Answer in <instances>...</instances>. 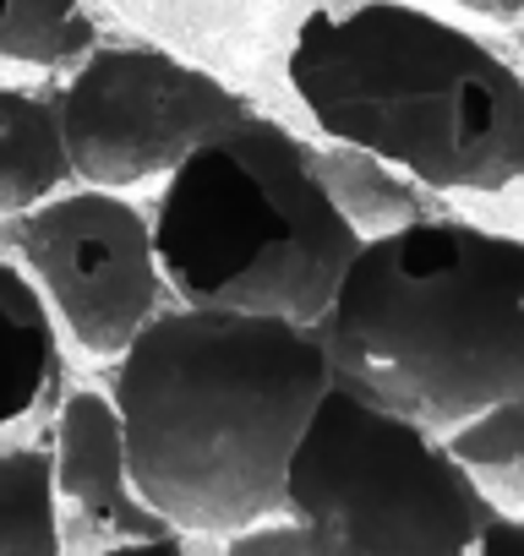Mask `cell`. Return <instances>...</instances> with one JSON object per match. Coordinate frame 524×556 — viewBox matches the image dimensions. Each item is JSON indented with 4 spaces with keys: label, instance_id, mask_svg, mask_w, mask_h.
<instances>
[{
    "label": "cell",
    "instance_id": "obj_1",
    "mask_svg": "<svg viewBox=\"0 0 524 556\" xmlns=\"http://www.w3.org/2000/svg\"><path fill=\"white\" fill-rule=\"evenodd\" d=\"M334 382L328 339L312 323L164 306L110 371L132 485L213 540L269 523Z\"/></svg>",
    "mask_w": 524,
    "mask_h": 556
},
{
    "label": "cell",
    "instance_id": "obj_2",
    "mask_svg": "<svg viewBox=\"0 0 524 556\" xmlns=\"http://www.w3.org/2000/svg\"><path fill=\"white\" fill-rule=\"evenodd\" d=\"M307 121L491 229L524 235V66L415 0L312 7L285 50Z\"/></svg>",
    "mask_w": 524,
    "mask_h": 556
},
{
    "label": "cell",
    "instance_id": "obj_3",
    "mask_svg": "<svg viewBox=\"0 0 524 556\" xmlns=\"http://www.w3.org/2000/svg\"><path fill=\"white\" fill-rule=\"evenodd\" d=\"M323 339L350 388L453 437L524 393V235L453 213L366 235Z\"/></svg>",
    "mask_w": 524,
    "mask_h": 556
},
{
    "label": "cell",
    "instance_id": "obj_4",
    "mask_svg": "<svg viewBox=\"0 0 524 556\" xmlns=\"http://www.w3.org/2000/svg\"><path fill=\"white\" fill-rule=\"evenodd\" d=\"M153 245L180 306L323 328L366 235L334 197L317 148L251 110L159 186Z\"/></svg>",
    "mask_w": 524,
    "mask_h": 556
},
{
    "label": "cell",
    "instance_id": "obj_5",
    "mask_svg": "<svg viewBox=\"0 0 524 556\" xmlns=\"http://www.w3.org/2000/svg\"><path fill=\"white\" fill-rule=\"evenodd\" d=\"M486 513L442 437L339 377L290 458L285 507L224 556H470Z\"/></svg>",
    "mask_w": 524,
    "mask_h": 556
},
{
    "label": "cell",
    "instance_id": "obj_6",
    "mask_svg": "<svg viewBox=\"0 0 524 556\" xmlns=\"http://www.w3.org/2000/svg\"><path fill=\"white\" fill-rule=\"evenodd\" d=\"M61 126L83 186H164L197 142L246 121L257 104L219 72L153 45H99L61 88Z\"/></svg>",
    "mask_w": 524,
    "mask_h": 556
},
{
    "label": "cell",
    "instance_id": "obj_7",
    "mask_svg": "<svg viewBox=\"0 0 524 556\" xmlns=\"http://www.w3.org/2000/svg\"><path fill=\"white\" fill-rule=\"evenodd\" d=\"M17 251L61 333L88 361H121L164 312L170 285L153 245V213H142L126 191L66 186L45 207L23 213Z\"/></svg>",
    "mask_w": 524,
    "mask_h": 556
},
{
    "label": "cell",
    "instance_id": "obj_8",
    "mask_svg": "<svg viewBox=\"0 0 524 556\" xmlns=\"http://www.w3.org/2000/svg\"><path fill=\"white\" fill-rule=\"evenodd\" d=\"M50 453L61 491V556H224V540L175 523L132 485L110 393H66L50 420Z\"/></svg>",
    "mask_w": 524,
    "mask_h": 556
},
{
    "label": "cell",
    "instance_id": "obj_9",
    "mask_svg": "<svg viewBox=\"0 0 524 556\" xmlns=\"http://www.w3.org/2000/svg\"><path fill=\"white\" fill-rule=\"evenodd\" d=\"M66 399L61 323L23 262L0 256V442H34Z\"/></svg>",
    "mask_w": 524,
    "mask_h": 556
},
{
    "label": "cell",
    "instance_id": "obj_10",
    "mask_svg": "<svg viewBox=\"0 0 524 556\" xmlns=\"http://www.w3.org/2000/svg\"><path fill=\"white\" fill-rule=\"evenodd\" d=\"M77 180L61 104L28 88H0V218H23Z\"/></svg>",
    "mask_w": 524,
    "mask_h": 556
},
{
    "label": "cell",
    "instance_id": "obj_11",
    "mask_svg": "<svg viewBox=\"0 0 524 556\" xmlns=\"http://www.w3.org/2000/svg\"><path fill=\"white\" fill-rule=\"evenodd\" d=\"M0 556H61V491L50 437L0 442Z\"/></svg>",
    "mask_w": 524,
    "mask_h": 556
},
{
    "label": "cell",
    "instance_id": "obj_12",
    "mask_svg": "<svg viewBox=\"0 0 524 556\" xmlns=\"http://www.w3.org/2000/svg\"><path fill=\"white\" fill-rule=\"evenodd\" d=\"M93 45L88 0H0V66H77Z\"/></svg>",
    "mask_w": 524,
    "mask_h": 556
},
{
    "label": "cell",
    "instance_id": "obj_13",
    "mask_svg": "<svg viewBox=\"0 0 524 556\" xmlns=\"http://www.w3.org/2000/svg\"><path fill=\"white\" fill-rule=\"evenodd\" d=\"M448 453L459 458V469L475 480V491L502 507V513H524V393L486 409L481 420L459 426L453 437H442Z\"/></svg>",
    "mask_w": 524,
    "mask_h": 556
},
{
    "label": "cell",
    "instance_id": "obj_14",
    "mask_svg": "<svg viewBox=\"0 0 524 556\" xmlns=\"http://www.w3.org/2000/svg\"><path fill=\"white\" fill-rule=\"evenodd\" d=\"M470 556H524V513H502L491 507L481 534H475V551Z\"/></svg>",
    "mask_w": 524,
    "mask_h": 556
},
{
    "label": "cell",
    "instance_id": "obj_15",
    "mask_svg": "<svg viewBox=\"0 0 524 556\" xmlns=\"http://www.w3.org/2000/svg\"><path fill=\"white\" fill-rule=\"evenodd\" d=\"M415 7L448 12V17H470V23H497V28H524V0H415Z\"/></svg>",
    "mask_w": 524,
    "mask_h": 556
},
{
    "label": "cell",
    "instance_id": "obj_16",
    "mask_svg": "<svg viewBox=\"0 0 524 556\" xmlns=\"http://www.w3.org/2000/svg\"><path fill=\"white\" fill-rule=\"evenodd\" d=\"M519 45H524V34H519Z\"/></svg>",
    "mask_w": 524,
    "mask_h": 556
},
{
    "label": "cell",
    "instance_id": "obj_17",
    "mask_svg": "<svg viewBox=\"0 0 524 556\" xmlns=\"http://www.w3.org/2000/svg\"><path fill=\"white\" fill-rule=\"evenodd\" d=\"M317 7H323V0H317Z\"/></svg>",
    "mask_w": 524,
    "mask_h": 556
}]
</instances>
